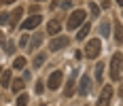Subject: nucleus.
<instances>
[{
    "mask_svg": "<svg viewBox=\"0 0 123 106\" xmlns=\"http://www.w3.org/2000/svg\"><path fill=\"white\" fill-rule=\"evenodd\" d=\"M112 85H104L102 87V94L98 98V106H111V100H112Z\"/></svg>",
    "mask_w": 123,
    "mask_h": 106,
    "instance_id": "obj_4",
    "label": "nucleus"
},
{
    "mask_svg": "<svg viewBox=\"0 0 123 106\" xmlns=\"http://www.w3.org/2000/svg\"><path fill=\"white\" fill-rule=\"evenodd\" d=\"M100 51H102V40H100V38H91V40H87V45H85V57L96 59L100 55Z\"/></svg>",
    "mask_w": 123,
    "mask_h": 106,
    "instance_id": "obj_3",
    "label": "nucleus"
},
{
    "mask_svg": "<svg viewBox=\"0 0 123 106\" xmlns=\"http://www.w3.org/2000/svg\"><path fill=\"white\" fill-rule=\"evenodd\" d=\"M25 68V57H15L13 59V70H24Z\"/></svg>",
    "mask_w": 123,
    "mask_h": 106,
    "instance_id": "obj_15",
    "label": "nucleus"
},
{
    "mask_svg": "<svg viewBox=\"0 0 123 106\" xmlns=\"http://www.w3.org/2000/svg\"><path fill=\"white\" fill-rule=\"evenodd\" d=\"M45 59H47L45 53H36V57H34V68H40V66L45 64Z\"/></svg>",
    "mask_w": 123,
    "mask_h": 106,
    "instance_id": "obj_17",
    "label": "nucleus"
},
{
    "mask_svg": "<svg viewBox=\"0 0 123 106\" xmlns=\"http://www.w3.org/2000/svg\"><path fill=\"white\" fill-rule=\"evenodd\" d=\"M60 30H62V24H60V21H55V19L47 24V32H49L51 36H57V34H60Z\"/></svg>",
    "mask_w": 123,
    "mask_h": 106,
    "instance_id": "obj_11",
    "label": "nucleus"
},
{
    "mask_svg": "<svg viewBox=\"0 0 123 106\" xmlns=\"http://www.w3.org/2000/svg\"><path fill=\"white\" fill-rule=\"evenodd\" d=\"M100 32H102V36L106 38V36L111 34V24H102V25H100Z\"/></svg>",
    "mask_w": 123,
    "mask_h": 106,
    "instance_id": "obj_21",
    "label": "nucleus"
},
{
    "mask_svg": "<svg viewBox=\"0 0 123 106\" xmlns=\"http://www.w3.org/2000/svg\"><path fill=\"white\" fill-rule=\"evenodd\" d=\"M30 40H32V47H38L43 38H40V36H34V38H30Z\"/></svg>",
    "mask_w": 123,
    "mask_h": 106,
    "instance_id": "obj_23",
    "label": "nucleus"
},
{
    "mask_svg": "<svg viewBox=\"0 0 123 106\" xmlns=\"http://www.w3.org/2000/svg\"><path fill=\"white\" fill-rule=\"evenodd\" d=\"M89 30H91V24H83L81 28H79V32H76V40H85V36L89 34Z\"/></svg>",
    "mask_w": 123,
    "mask_h": 106,
    "instance_id": "obj_12",
    "label": "nucleus"
},
{
    "mask_svg": "<svg viewBox=\"0 0 123 106\" xmlns=\"http://www.w3.org/2000/svg\"><path fill=\"white\" fill-rule=\"evenodd\" d=\"M28 40H30L28 36H21V40H19V45H21V47H28Z\"/></svg>",
    "mask_w": 123,
    "mask_h": 106,
    "instance_id": "obj_26",
    "label": "nucleus"
},
{
    "mask_svg": "<svg viewBox=\"0 0 123 106\" xmlns=\"http://www.w3.org/2000/svg\"><path fill=\"white\" fill-rule=\"evenodd\" d=\"M74 79H76V74H70V76H68V83H66V87H64V89H66V91H64V95H66V98H70V95L74 94Z\"/></svg>",
    "mask_w": 123,
    "mask_h": 106,
    "instance_id": "obj_10",
    "label": "nucleus"
},
{
    "mask_svg": "<svg viewBox=\"0 0 123 106\" xmlns=\"http://www.w3.org/2000/svg\"><path fill=\"white\" fill-rule=\"evenodd\" d=\"M0 24H6V25H9V13H2V15H0Z\"/></svg>",
    "mask_w": 123,
    "mask_h": 106,
    "instance_id": "obj_22",
    "label": "nucleus"
},
{
    "mask_svg": "<svg viewBox=\"0 0 123 106\" xmlns=\"http://www.w3.org/2000/svg\"><path fill=\"white\" fill-rule=\"evenodd\" d=\"M28 94H19L17 95V102H15V106H28Z\"/></svg>",
    "mask_w": 123,
    "mask_h": 106,
    "instance_id": "obj_19",
    "label": "nucleus"
},
{
    "mask_svg": "<svg viewBox=\"0 0 123 106\" xmlns=\"http://www.w3.org/2000/svg\"><path fill=\"white\" fill-rule=\"evenodd\" d=\"M121 70H123V53H115L111 59V79L112 81L121 79Z\"/></svg>",
    "mask_w": 123,
    "mask_h": 106,
    "instance_id": "obj_1",
    "label": "nucleus"
},
{
    "mask_svg": "<svg viewBox=\"0 0 123 106\" xmlns=\"http://www.w3.org/2000/svg\"><path fill=\"white\" fill-rule=\"evenodd\" d=\"M13 49H15L13 40H6V53H13Z\"/></svg>",
    "mask_w": 123,
    "mask_h": 106,
    "instance_id": "obj_25",
    "label": "nucleus"
},
{
    "mask_svg": "<svg viewBox=\"0 0 123 106\" xmlns=\"http://www.w3.org/2000/svg\"><path fill=\"white\" fill-rule=\"evenodd\" d=\"M21 15H24V9H21V6H17V9L9 15V28H15V25L19 24V21H21Z\"/></svg>",
    "mask_w": 123,
    "mask_h": 106,
    "instance_id": "obj_7",
    "label": "nucleus"
},
{
    "mask_svg": "<svg viewBox=\"0 0 123 106\" xmlns=\"http://www.w3.org/2000/svg\"><path fill=\"white\" fill-rule=\"evenodd\" d=\"M40 21H43V17H40V15H32V17H28L24 24H21V28H24V30H34Z\"/></svg>",
    "mask_w": 123,
    "mask_h": 106,
    "instance_id": "obj_8",
    "label": "nucleus"
},
{
    "mask_svg": "<svg viewBox=\"0 0 123 106\" xmlns=\"http://www.w3.org/2000/svg\"><path fill=\"white\" fill-rule=\"evenodd\" d=\"M34 2H45V0H34Z\"/></svg>",
    "mask_w": 123,
    "mask_h": 106,
    "instance_id": "obj_32",
    "label": "nucleus"
},
{
    "mask_svg": "<svg viewBox=\"0 0 123 106\" xmlns=\"http://www.w3.org/2000/svg\"><path fill=\"white\" fill-rule=\"evenodd\" d=\"M119 94H121V98H123V81H121V87H119Z\"/></svg>",
    "mask_w": 123,
    "mask_h": 106,
    "instance_id": "obj_30",
    "label": "nucleus"
},
{
    "mask_svg": "<svg viewBox=\"0 0 123 106\" xmlns=\"http://www.w3.org/2000/svg\"><path fill=\"white\" fill-rule=\"evenodd\" d=\"M11 83H13L11 72H9V70H4V72H2V76H0V85H2V87H11Z\"/></svg>",
    "mask_w": 123,
    "mask_h": 106,
    "instance_id": "obj_13",
    "label": "nucleus"
},
{
    "mask_svg": "<svg viewBox=\"0 0 123 106\" xmlns=\"http://www.w3.org/2000/svg\"><path fill=\"white\" fill-rule=\"evenodd\" d=\"M13 2H17V0H0V4H13Z\"/></svg>",
    "mask_w": 123,
    "mask_h": 106,
    "instance_id": "obj_29",
    "label": "nucleus"
},
{
    "mask_svg": "<svg viewBox=\"0 0 123 106\" xmlns=\"http://www.w3.org/2000/svg\"><path fill=\"white\" fill-rule=\"evenodd\" d=\"M24 87H25V81L24 79H15V81L11 83V89L17 94V91H24Z\"/></svg>",
    "mask_w": 123,
    "mask_h": 106,
    "instance_id": "obj_14",
    "label": "nucleus"
},
{
    "mask_svg": "<svg viewBox=\"0 0 123 106\" xmlns=\"http://www.w3.org/2000/svg\"><path fill=\"white\" fill-rule=\"evenodd\" d=\"M102 76H104V64H96V81L102 83Z\"/></svg>",
    "mask_w": 123,
    "mask_h": 106,
    "instance_id": "obj_18",
    "label": "nucleus"
},
{
    "mask_svg": "<svg viewBox=\"0 0 123 106\" xmlns=\"http://www.w3.org/2000/svg\"><path fill=\"white\" fill-rule=\"evenodd\" d=\"M43 91H45V83L38 81V83H36V94H43Z\"/></svg>",
    "mask_w": 123,
    "mask_h": 106,
    "instance_id": "obj_24",
    "label": "nucleus"
},
{
    "mask_svg": "<svg viewBox=\"0 0 123 106\" xmlns=\"http://www.w3.org/2000/svg\"><path fill=\"white\" fill-rule=\"evenodd\" d=\"M117 4H119V6H123V0H117Z\"/></svg>",
    "mask_w": 123,
    "mask_h": 106,
    "instance_id": "obj_31",
    "label": "nucleus"
},
{
    "mask_svg": "<svg viewBox=\"0 0 123 106\" xmlns=\"http://www.w3.org/2000/svg\"><path fill=\"white\" fill-rule=\"evenodd\" d=\"M85 24V11L83 9H76V11L70 13V17H68V21H66V28L68 30H76L79 25Z\"/></svg>",
    "mask_w": 123,
    "mask_h": 106,
    "instance_id": "obj_2",
    "label": "nucleus"
},
{
    "mask_svg": "<svg viewBox=\"0 0 123 106\" xmlns=\"http://www.w3.org/2000/svg\"><path fill=\"white\" fill-rule=\"evenodd\" d=\"M2 72H4V70H2V68H0V76H2Z\"/></svg>",
    "mask_w": 123,
    "mask_h": 106,
    "instance_id": "obj_33",
    "label": "nucleus"
},
{
    "mask_svg": "<svg viewBox=\"0 0 123 106\" xmlns=\"http://www.w3.org/2000/svg\"><path fill=\"white\" fill-rule=\"evenodd\" d=\"M115 40L123 43V25L121 24H115Z\"/></svg>",
    "mask_w": 123,
    "mask_h": 106,
    "instance_id": "obj_16",
    "label": "nucleus"
},
{
    "mask_svg": "<svg viewBox=\"0 0 123 106\" xmlns=\"http://www.w3.org/2000/svg\"><path fill=\"white\" fill-rule=\"evenodd\" d=\"M89 89H91V81H89L87 74H83V76H81V83H79V94L87 95V94H89Z\"/></svg>",
    "mask_w": 123,
    "mask_h": 106,
    "instance_id": "obj_9",
    "label": "nucleus"
},
{
    "mask_svg": "<svg viewBox=\"0 0 123 106\" xmlns=\"http://www.w3.org/2000/svg\"><path fill=\"white\" fill-rule=\"evenodd\" d=\"M87 6H89V13H91V17H98V15H100V6L96 4V2H89Z\"/></svg>",
    "mask_w": 123,
    "mask_h": 106,
    "instance_id": "obj_20",
    "label": "nucleus"
},
{
    "mask_svg": "<svg viewBox=\"0 0 123 106\" xmlns=\"http://www.w3.org/2000/svg\"><path fill=\"white\" fill-rule=\"evenodd\" d=\"M66 45H68V36H55L49 43V49L51 51H60V49H64Z\"/></svg>",
    "mask_w": 123,
    "mask_h": 106,
    "instance_id": "obj_6",
    "label": "nucleus"
},
{
    "mask_svg": "<svg viewBox=\"0 0 123 106\" xmlns=\"http://www.w3.org/2000/svg\"><path fill=\"white\" fill-rule=\"evenodd\" d=\"M111 6V0H102V9H108Z\"/></svg>",
    "mask_w": 123,
    "mask_h": 106,
    "instance_id": "obj_27",
    "label": "nucleus"
},
{
    "mask_svg": "<svg viewBox=\"0 0 123 106\" xmlns=\"http://www.w3.org/2000/svg\"><path fill=\"white\" fill-rule=\"evenodd\" d=\"M60 6H62V9H70V6H72V4H70V0H68V2H62Z\"/></svg>",
    "mask_w": 123,
    "mask_h": 106,
    "instance_id": "obj_28",
    "label": "nucleus"
},
{
    "mask_svg": "<svg viewBox=\"0 0 123 106\" xmlns=\"http://www.w3.org/2000/svg\"><path fill=\"white\" fill-rule=\"evenodd\" d=\"M62 79H64V72H60V70L51 72V74H49V79H47V87H49V89H60Z\"/></svg>",
    "mask_w": 123,
    "mask_h": 106,
    "instance_id": "obj_5",
    "label": "nucleus"
}]
</instances>
